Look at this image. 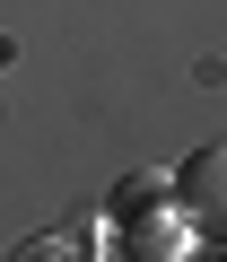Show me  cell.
<instances>
[{
    "label": "cell",
    "instance_id": "1",
    "mask_svg": "<svg viewBox=\"0 0 227 262\" xmlns=\"http://www.w3.org/2000/svg\"><path fill=\"white\" fill-rule=\"evenodd\" d=\"M175 210L201 227V245H227V140H210L175 166Z\"/></svg>",
    "mask_w": 227,
    "mask_h": 262
},
{
    "label": "cell",
    "instance_id": "2",
    "mask_svg": "<svg viewBox=\"0 0 227 262\" xmlns=\"http://www.w3.org/2000/svg\"><path fill=\"white\" fill-rule=\"evenodd\" d=\"M114 253H131V262H184V253H201V227L175 210V201H157V210H131V219H114Z\"/></svg>",
    "mask_w": 227,
    "mask_h": 262
},
{
    "label": "cell",
    "instance_id": "3",
    "mask_svg": "<svg viewBox=\"0 0 227 262\" xmlns=\"http://www.w3.org/2000/svg\"><path fill=\"white\" fill-rule=\"evenodd\" d=\"M157 201H175V166H149V175H131L123 192H114V219H131V210H157Z\"/></svg>",
    "mask_w": 227,
    "mask_h": 262
}]
</instances>
